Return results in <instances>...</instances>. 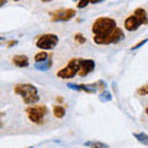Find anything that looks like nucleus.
Wrapping results in <instances>:
<instances>
[{
	"label": "nucleus",
	"mask_w": 148,
	"mask_h": 148,
	"mask_svg": "<svg viewBox=\"0 0 148 148\" xmlns=\"http://www.w3.org/2000/svg\"><path fill=\"white\" fill-rule=\"evenodd\" d=\"M14 92L16 95L21 96L25 105H35L40 101V92L37 86L31 83H21L16 84L14 88Z\"/></svg>",
	"instance_id": "f257e3e1"
},
{
	"label": "nucleus",
	"mask_w": 148,
	"mask_h": 148,
	"mask_svg": "<svg viewBox=\"0 0 148 148\" xmlns=\"http://www.w3.org/2000/svg\"><path fill=\"white\" fill-rule=\"evenodd\" d=\"M142 25H148V14L145 9L137 8L131 16L125 18L123 21V27L125 30L128 32H133L138 30V27Z\"/></svg>",
	"instance_id": "f03ea898"
},
{
	"label": "nucleus",
	"mask_w": 148,
	"mask_h": 148,
	"mask_svg": "<svg viewBox=\"0 0 148 148\" xmlns=\"http://www.w3.org/2000/svg\"><path fill=\"white\" fill-rule=\"evenodd\" d=\"M117 27L116 21L112 17H98L91 25V32L94 35H108Z\"/></svg>",
	"instance_id": "7ed1b4c3"
},
{
	"label": "nucleus",
	"mask_w": 148,
	"mask_h": 148,
	"mask_svg": "<svg viewBox=\"0 0 148 148\" xmlns=\"http://www.w3.org/2000/svg\"><path fill=\"white\" fill-rule=\"evenodd\" d=\"M125 38V34L122 29L116 27L112 32H110L108 35H94L92 41L95 45H100V46H108V45H112V43H119Z\"/></svg>",
	"instance_id": "20e7f679"
},
{
	"label": "nucleus",
	"mask_w": 148,
	"mask_h": 148,
	"mask_svg": "<svg viewBox=\"0 0 148 148\" xmlns=\"http://www.w3.org/2000/svg\"><path fill=\"white\" fill-rule=\"evenodd\" d=\"M29 120L35 125H43L45 117L48 115V108L46 105H29L26 108Z\"/></svg>",
	"instance_id": "39448f33"
},
{
	"label": "nucleus",
	"mask_w": 148,
	"mask_h": 148,
	"mask_svg": "<svg viewBox=\"0 0 148 148\" xmlns=\"http://www.w3.org/2000/svg\"><path fill=\"white\" fill-rule=\"evenodd\" d=\"M59 42V37L56 34H43L37 37L36 47L42 51H51L57 47Z\"/></svg>",
	"instance_id": "423d86ee"
},
{
	"label": "nucleus",
	"mask_w": 148,
	"mask_h": 148,
	"mask_svg": "<svg viewBox=\"0 0 148 148\" xmlns=\"http://www.w3.org/2000/svg\"><path fill=\"white\" fill-rule=\"evenodd\" d=\"M79 72V58H72L66 67L57 72V77L61 79H72Z\"/></svg>",
	"instance_id": "0eeeda50"
},
{
	"label": "nucleus",
	"mask_w": 148,
	"mask_h": 148,
	"mask_svg": "<svg viewBox=\"0 0 148 148\" xmlns=\"http://www.w3.org/2000/svg\"><path fill=\"white\" fill-rule=\"evenodd\" d=\"M75 15H77V10L72 8L57 9V10L49 12L51 21H53V22H67L69 20H72L73 17H75Z\"/></svg>",
	"instance_id": "6e6552de"
},
{
	"label": "nucleus",
	"mask_w": 148,
	"mask_h": 148,
	"mask_svg": "<svg viewBox=\"0 0 148 148\" xmlns=\"http://www.w3.org/2000/svg\"><path fill=\"white\" fill-rule=\"evenodd\" d=\"M95 69V61L94 59H85V58H79V77H86L88 74L94 72Z\"/></svg>",
	"instance_id": "1a4fd4ad"
},
{
	"label": "nucleus",
	"mask_w": 148,
	"mask_h": 148,
	"mask_svg": "<svg viewBox=\"0 0 148 148\" xmlns=\"http://www.w3.org/2000/svg\"><path fill=\"white\" fill-rule=\"evenodd\" d=\"M11 63L17 68H26L30 64V59L25 54H16L11 58Z\"/></svg>",
	"instance_id": "9d476101"
},
{
	"label": "nucleus",
	"mask_w": 148,
	"mask_h": 148,
	"mask_svg": "<svg viewBox=\"0 0 148 148\" xmlns=\"http://www.w3.org/2000/svg\"><path fill=\"white\" fill-rule=\"evenodd\" d=\"M52 67V57H49L46 62H41V63H36L35 64V69L40 72H47Z\"/></svg>",
	"instance_id": "9b49d317"
},
{
	"label": "nucleus",
	"mask_w": 148,
	"mask_h": 148,
	"mask_svg": "<svg viewBox=\"0 0 148 148\" xmlns=\"http://www.w3.org/2000/svg\"><path fill=\"white\" fill-rule=\"evenodd\" d=\"M52 114L56 119H63L66 116V108L62 105H54L52 108Z\"/></svg>",
	"instance_id": "f8f14e48"
},
{
	"label": "nucleus",
	"mask_w": 148,
	"mask_h": 148,
	"mask_svg": "<svg viewBox=\"0 0 148 148\" xmlns=\"http://www.w3.org/2000/svg\"><path fill=\"white\" fill-rule=\"evenodd\" d=\"M84 146L89 148H110L109 145H106L104 142H100V141H86L84 142Z\"/></svg>",
	"instance_id": "ddd939ff"
},
{
	"label": "nucleus",
	"mask_w": 148,
	"mask_h": 148,
	"mask_svg": "<svg viewBox=\"0 0 148 148\" xmlns=\"http://www.w3.org/2000/svg\"><path fill=\"white\" fill-rule=\"evenodd\" d=\"M49 57H51V56L47 53V51H41V52H38V53L35 54L34 59H35L36 63H41V62H46Z\"/></svg>",
	"instance_id": "4468645a"
},
{
	"label": "nucleus",
	"mask_w": 148,
	"mask_h": 148,
	"mask_svg": "<svg viewBox=\"0 0 148 148\" xmlns=\"http://www.w3.org/2000/svg\"><path fill=\"white\" fill-rule=\"evenodd\" d=\"M133 137H135L140 143H142V145L148 146V135L147 133H145V132H140V133L135 132L133 133Z\"/></svg>",
	"instance_id": "2eb2a0df"
},
{
	"label": "nucleus",
	"mask_w": 148,
	"mask_h": 148,
	"mask_svg": "<svg viewBox=\"0 0 148 148\" xmlns=\"http://www.w3.org/2000/svg\"><path fill=\"white\" fill-rule=\"evenodd\" d=\"M99 100L101 103H109V101L112 100V94L108 90H103L99 94Z\"/></svg>",
	"instance_id": "dca6fc26"
},
{
	"label": "nucleus",
	"mask_w": 148,
	"mask_h": 148,
	"mask_svg": "<svg viewBox=\"0 0 148 148\" xmlns=\"http://www.w3.org/2000/svg\"><path fill=\"white\" fill-rule=\"evenodd\" d=\"M74 41H75L77 43H79V45H84L86 42V38H85V36L80 34V32H78V34L74 35Z\"/></svg>",
	"instance_id": "f3484780"
},
{
	"label": "nucleus",
	"mask_w": 148,
	"mask_h": 148,
	"mask_svg": "<svg viewBox=\"0 0 148 148\" xmlns=\"http://www.w3.org/2000/svg\"><path fill=\"white\" fill-rule=\"evenodd\" d=\"M137 94L141 95V96H147L148 95V84H145V85H142L141 88H138Z\"/></svg>",
	"instance_id": "a211bd4d"
},
{
	"label": "nucleus",
	"mask_w": 148,
	"mask_h": 148,
	"mask_svg": "<svg viewBox=\"0 0 148 148\" xmlns=\"http://www.w3.org/2000/svg\"><path fill=\"white\" fill-rule=\"evenodd\" d=\"M67 88H68V89H71V90H74V91H83V90H82V84H74V83H68Z\"/></svg>",
	"instance_id": "6ab92c4d"
},
{
	"label": "nucleus",
	"mask_w": 148,
	"mask_h": 148,
	"mask_svg": "<svg viewBox=\"0 0 148 148\" xmlns=\"http://www.w3.org/2000/svg\"><path fill=\"white\" fill-rule=\"evenodd\" d=\"M94 84V86L96 88V90H104L105 88H106V83L104 80H98V82H95V83H92Z\"/></svg>",
	"instance_id": "aec40b11"
},
{
	"label": "nucleus",
	"mask_w": 148,
	"mask_h": 148,
	"mask_svg": "<svg viewBox=\"0 0 148 148\" xmlns=\"http://www.w3.org/2000/svg\"><path fill=\"white\" fill-rule=\"evenodd\" d=\"M148 42V38H145V40H142V41H140L138 43H136L135 46H132L131 47V51H136V49H138V48H141L143 45H146Z\"/></svg>",
	"instance_id": "412c9836"
},
{
	"label": "nucleus",
	"mask_w": 148,
	"mask_h": 148,
	"mask_svg": "<svg viewBox=\"0 0 148 148\" xmlns=\"http://www.w3.org/2000/svg\"><path fill=\"white\" fill-rule=\"evenodd\" d=\"M89 3H90V0H79V1H78L77 8L78 9H84L85 6L89 5Z\"/></svg>",
	"instance_id": "4be33fe9"
},
{
	"label": "nucleus",
	"mask_w": 148,
	"mask_h": 148,
	"mask_svg": "<svg viewBox=\"0 0 148 148\" xmlns=\"http://www.w3.org/2000/svg\"><path fill=\"white\" fill-rule=\"evenodd\" d=\"M15 45H17V40H11L8 42V47H12V46H15Z\"/></svg>",
	"instance_id": "5701e85b"
},
{
	"label": "nucleus",
	"mask_w": 148,
	"mask_h": 148,
	"mask_svg": "<svg viewBox=\"0 0 148 148\" xmlns=\"http://www.w3.org/2000/svg\"><path fill=\"white\" fill-rule=\"evenodd\" d=\"M56 100H57V103H58V104L63 103V98H62V96H57V99H56Z\"/></svg>",
	"instance_id": "b1692460"
},
{
	"label": "nucleus",
	"mask_w": 148,
	"mask_h": 148,
	"mask_svg": "<svg viewBox=\"0 0 148 148\" xmlns=\"http://www.w3.org/2000/svg\"><path fill=\"white\" fill-rule=\"evenodd\" d=\"M3 116H4V114L1 112V114H0V128L3 127V120H1V119H3Z\"/></svg>",
	"instance_id": "393cba45"
},
{
	"label": "nucleus",
	"mask_w": 148,
	"mask_h": 148,
	"mask_svg": "<svg viewBox=\"0 0 148 148\" xmlns=\"http://www.w3.org/2000/svg\"><path fill=\"white\" fill-rule=\"evenodd\" d=\"M6 1H8V0H0V8L5 5V4H6Z\"/></svg>",
	"instance_id": "a878e982"
},
{
	"label": "nucleus",
	"mask_w": 148,
	"mask_h": 148,
	"mask_svg": "<svg viewBox=\"0 0 148 148\" xmlns=\"http://www.w3.org/2000/svg\"><path fill=\"white\" fill-rule=\"evenodd\" d=\"M100 1H104V0H90V4H96V3H100Z\"/></svg>",
	"instance_id": "bb28decb"
},
{
	"label": "nucleus",
	"mask_w": 148,
	"mask_h": 148,
	"mask_svg": "<svg viewBox=\"0 0 148 148\" xmlns=\"http://www.w3.org/2000/svg\"><path fill=\"white\" fill-rule=\"evenodd\" d=\"M41 1H43V3H49V1H52V0H41Z\"/></svg>",
	"instance_id": "cd10ccee"
},
{
	"label": "nucleus",
	"mask_w": 148,
	"mask_h": 148,
	"mask_svg": "<svg viewBox=\"0 0 148 148\" xmlns=\"http://www.w3.org/2000/svg\"><path fill=\"white\" fill-rule=\"evenodd\" d=\"M4 40V37H1V36H0V41H3Z\"/></svg>",
	"instance_id": "c85d7f7f"
},
{
	"label": "nucleus",
	"mask_w": 148,
	"mask_h": 148,
	"mask_svg": "<svg viewBox=\"0 0 148 148\" xmlns=\"http://www.w3.org/2000/svg\"><path fill=\"white\" fill-rule=\"evenodd\" d=\"M26 148H35L34 146H30V147H26Z\"/></svg>",
	"instance_id": "c756f323"
},
{
	"label": "nucleus",
	"mask_w": 148,
	"mask_h": 148,
	"mask_svg": "<svg viewBox=\"0 0 148 148\" xmlns=\"http://www.w3.org/2000/svg\"><path fill=\"white\" fill-rule=\"evenodd\" d=\"M146 114H147V115H148V108H147V109H146Z\"/></svg>",
	"instance_id": "7c9ffc66"
},
{
	"label": "nucleus",
	"mask_w": 148,
	"mask_h": 148,
	"mask_svg": "<svg viewBox=\"0 0 148 148\" xmlns=\"http://www.w3.org/2000/svg\"><path fill=\"white\" fill-rule=\"evenodd\" d=\"M11 1H18V0H11Z\"/></svg>",
	"instance_id": "2f4dec72"
},
{
	"label": "nucleus",
	"mask_w": 148,
	"mask_h": 148,
	"mask_svg": "<svg viewBox=\"0 0 148 148\" xmlns=\"http://www.w3.org/2000/svg\"><path fill=\"white\" fill-rule=\"evenodd\" d=\"M73 1H79V0H73Z\"/></svg>",
	"instance_id": "473e14b6"
}]
</instances>
